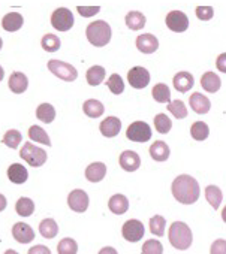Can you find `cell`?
Masks as SVG:
<instances>
[{
  "instance_id": "obj_48",
  "label": "cell",
  "mask_w": 226,
  "mask_h": 254,
  "mask_svg": "<svg viewBox=\"0 0 226 254\" xmlns=\"http://www.w3.org/2000/svg\"><path fill=\"white\" fill-rule=\"evenodd\" d=\"M99 254H119L116 248H112V247H105L99 251Z\"/></svg>"
},
{
  "instance_id": "obj_6",
  "label": "cell",
  "mask_w": 226,
  "mask_h": 254,
  "mask_svg": "<svg viewBox=\"0 0 226 254\" xmlns=\"http://www.w3.org/2000/svg\"><path fill=\"white\" fill-rule=\"evenodd\" d=\"M51 26L57 32H69L74 27V14L68 8H57L51 15Z\"/></svg>"
},
{
  "instance_id": "obj_49",
  "label": "cell",
  "mask_w": 226,
  "mask_h": 254,
  "mask_svg": "<svg viewBox=\"0 0 226 254\" xmlns=\"http://www.w3.org/2000/svg\"><path fill=\"white\" fill-rule=\"evenodd\" d=\"M6 205H8V200H6V197H5L3 194H0V212H2V211L6 208Z\"/></svg>"
},
{
  "instance_id": "obj_44",
  "label": "cell",
  "mask_w": 226,
  "mask_h": 254,
  "mask_svg": "<svg viewBox=\"0 0 226 254\" xmlns=\"http://www.w3.org/2000/svg\"><path fill=\"white\" fill-rule=\"evenodd\" d=\"M76 11H78V14H79L81 17L90 18V17H93V15H96V14H99L100 8H99V6H78V8H76Z\"/></svg>"
},
{
  "instance_id": "obj_8",
  "label": "cell",
  "mask_w": 226,
  "mask_h": 254,
  "mask_svg": "<svg viewBox=\"0 0 226 254\" xmlns=\"http://www.w3.org/2000/svg\"><path fill=\"white\" fill-rule=\"evenodd\" d=\"M128 81L137 90L146 88L150 84V72L143 66H135L128 72Z\"/></svg>"
},
{
  "instance_id": "obj_35",
  "label": "cell",
  "mask_w": 226,
  "mask_h": 254,
  "mask_svg": "<svg viewBox=\"0 0 226 254\" xmlns=\"http://www.w3.org/2000/svg\"><path fill=\"white\" fill-rule=\"evenodd\" d=\"M106 87L111 90L112 94H122L125 91V82L119 73H112L106 81Z\"/></svg>"
},
{
  "instance_id": "obj_12",
  "label": "cell",
  "mask_w": 226,
  "mask_h": 254,
  "mask_svg": "<svg viewBox=\"0 0 226 254\" xmlns=\"http://www.w3.org/2000/svg\"><path fill=\"white\" fill-rule=\"evenodd\" d=\"M99 129L105 138H114L122 130V121L117 117H108L100 123Z\"/></svg>"
},
{
  "instance_id": "obj_37",
  "label": "cell",
  "mask_w": 226,
  "mask_h": 254,
  "mask_svg": "<svg viewBox=\"0 0 226 254\" xmlns=\"http://www.w3.org/2000/svg\"><path fill=\"white\" fill-rule=\"evenodd\" d=\"M57 251L59 254H76L78 244L72 238H63L57 245Z\"/></svg>"
},
{
  "instance_id": "obj_40",
  "label": "cell",
  "mask_w": 226,
  "mask_h": 254,
  "mask_svg": "<svg viewBox=\"0 0 226 254\" xmlns=\"http://www.w3.org/2000/svg\"><path fill=\"white\" fill-rule=\"evenodd\" d=\"M168 111L178 120H183L187 117V108L181 100H174V102L168 103Z\"/></svg>"
},
{
  "instance_id": "obj_29",
  "label": "cell",
  "mask_w": 226,
  "mask_h": 254,
  "mask_svg": "<svg viewBox=\"0 0 226 254\" xmlns=\"http://www.w3.org/2000/svg\"><path fill=\"white\" fill-rule=\"evenodd\" d=\"M36 117L38 120H41L42 123H53L56 118V109L53 105L50 103H41L36 109Z\"/></svg>"
},
{
  "instance_id": "obj_31",
  "label": "cell",
  "mask_w": 226,
  "mask_h": 254,
  "mask_svg": "<svg viewBox=\"0 0 226 254\" xmlns=\"http://www.w3.org/2000/svg\"><path fill=\"white\" fill-rule=\"evenodd\" d=\"M126 26L131 30H141L146 26V15L138 12V11H132L126 15Z\"/></svg>"
},
{
  "instance_id": "obj_50",
  "label": "cell",
  "mask_w": 226,
  "mask_h": 254,
  "mask_svg": "<svg viewBox=\"0 0 226 254\" xmlns=\"http://www.w3.org/2000/svg\"><path fill=\"white\" fill-rule=\"evenodd\" d=\"M3 76H5V70H3V67H2V66H0V81L3 79Z\"/></svg>"
},
{
  "instance_id": "obj_18",
  "label": "cell",
  "mask_w": 226,
  "mask_h": 254,
  "mask_svg": "<svg viewBox=\"0 0 226 254\" xmlns=\"http://www.w3.org/2000/svg\"><path fill=\"white\" fill-rule=\"evenodd\" d=\"M190 108L196 112V114H207L211 109V102L207 96L201 94V93H193L190 96Z\"/></svg>"
},
{
  "instance_id": "obj_11",
  "label": "cell",
  "mask_w": 226,
  "mask_h": 254,
  "mask_svg": "<svg viewBox=\"0 0 226 254\" xmlns=\"http://www.w3.org/2000/svg\"><path fill=\"white\" fill-rule=\"evenodd\" d=\"M68 205L75 212H85L88 208V194L84 190H72L68 196Z\"/></svg>"
},
{
  "instance_id": "obj_39",
  "label": "cell",
  "mask_w": 226,
  "mask_h": 254,
  "mask_svg": "<svg viewBox=\"0 0 226 254\" xmlns=\"http://www.w3.org/2000/svg\"><path fill=\"white\" fill-rule=\"evenodd\" d=\"M165 226L166 221L162 215H154L150 218V230L156 236H163L165 235Z\"/></svg>"
},
{
  "instance_id": "obj_25",
  "label": "cell",
  "mask_w": 226,
  "mask_h": 254,
  "mask_svg": "<svg viewBox=\"0 0 226 254\" xmlns=\"http://www.w3.org/2000/svg\"><path fill=\"white\" fill-rule=\"evenodd\" d=\"M201 85L208 93H217L222 82H220V78L214 72H205L201 78Z\"/></svg>"
},
{
  "instance_id": "obj_5",
  "label": "cell",
  "mask_w": 226,
  "mask_h": 254,
  "mask_svg": "<svg viewBox=\"0 0 226 254\" xmlns=\"http://www.w3.org/2000/svg\"><path fill=\"white\" fill-rule=\"evenodd\" d=\"M48 69L51 73H54L57 78L63 79V81H68V82H72L78 78V72L76 69L69 64V63H65L62 60H50L48 62Z\"/></svg>"
},
{
  "instance_id": "obj_26",
  "label": "cell",
  "mask_w": 226,
  "mask_h": 254,
  "mask_svg": "<svg viewBox=\"0 0 226 254\" xmlns=\"http://www.w3.org/2000/svg\"><path fill=\"white\" fill-rule=\"evenodd\" d=\"M85 78H87L88 85H91V87L100 85V84L103 82V79H105V67L97 66V64H96V66H91V67L87 70Z\"/></svg>"
},
{
  "instance_id": "obj_7",
  "label": "cell",
  "mask_w": 226,
  "mask_h": 254,
  "mask_svg": "<svg viewBox=\"0 0 226 254\" xmlns=\"http://www.w3.org/2000/svg\"><path fill=\"white\" fill-rule=\"evenodd\" d=\"M126 136L134 142H147L151 139V127L146 121H134L128 127Z\"/></svg>"
},
{
  "instance_id": "obj_3",
  "label": "cell",
  "mask_w": 226,
  "mask_h": 254,
  "mask_svg": "<svg viewBox=\"0 0 226 254\" xmlns=\"http://www.w3.org/2000/svg\"><path fill=\"white\" fill-rule=\"evenodd\" d=\"M85 35H87V39L91 45L105 47L111 41V27L108 23L97 20V21H93L87 26Z\"/></svg>"
},
{
  "instance_id": "obj_52",
  "label": "cell",
  "mask_w": 226,
  "mask_h": 254,
  "mask_svg": "<svg viewBox=\"0 0 226 254\" xmlns=\"http://www.w3.org/2000/svg\"><path fill=\"white\" fill-rule=\"evenodd\" d=\"M5 254H18V253H17L15 250H6V251H5Z\"/></svg>"
},
{
  "instance_id": "obj_27",
  "label": "cell",
  "mask_w": 226,
  "mask_h": 254,
  "mask_svg": "<svg viewBox=\"0 0 226 254\" xmlns=\"http://www.w3.org/2000/svg\"><path fill=\"white\" fill-rule=\"evenodd\" d=\"M29 138L33 141V142H39V144H44L47 147L51 145V141H50V136L48 133L42 129V127L33 124L32 127H29Z\"/></svg>"
},
{
  "instance_id": "obj_10",
  "label": "cell",
  "mask_w": 226,
  "mask_h": 254,
  "mask_svg": "<svg viewBox=\"0 0 226 254\" xmlns=\"http://www.w3.org/2000/svg\"><path fill=\"white\" fill-rule=\"evenodd\" d=\"M166 26L169 30L175 33H183L189 29V18L184 12L181 11H171L166 15Z\"/></svg>"
},
{
  "instance_id": "obj_30",
  "label": "cell",
  "mask_w": 226,
  "mask_h": 254,
  "mask_svg": "<svg viewBox=\"0 0 226 254\" xmlns=\"http://www.w3.org/2000/svg\"><path fill=\"white\" fill-rule=\"evenodd\" d=\"M190 135L195 141H205L210 135V129H208L207 123H204V121L193 123L190 127Z\"/></svg>"
},
{
  "instance_id": "obj_17",
  "label": "cell",
  "mask_w": 226,
  "mask_h": 254,
  "mask_svg": "<svg viewBox=\"0 0 226 254\" xmlns=\"http://www.w3.org/2000/svg\"><path fill=\"white\" fill-rule=\"evenodd\" d=\"M8 85H9V90H11L12 93L21 94V93H24V91L27 90V87H29V79H27V76H26L24 73H21V72H14V73L9 76Z\"/></svg>"
},
{
  "instance_id": "obj_32",
  "label": "cell",
  "mask_w": 226,
  "mask_h": 254,
  "mask_svg": "<svg viewBox=\"0 0 226 254\" xmlns=\"http://www.w3.org/2000/svg\"><path fill=\"white\" fill-rule=\"evenodd\" d=\"M205 197H207L208 203L213 206V209H219V206L222 203V199H223V194H222V190L217 186H208L205 189Z\"/></svg>"
},
{
  "instance_id": "obj_22",
  "label": "cell",
  "mask_w": 226,
  "mask_h": 254,
  "mask_svg": "<svg viewBox=\"0 0 226 254\" xmlns=\"http://www.w3.org/2000/svg\"><path fill=\"white\" fill-rule=\"evenodd\" d=\"M108 206H109L111 212L122 215L129 209V200H128V197L125 194H114V196H111V199L108 202Z\"/></svg>"
},
{
  "instance_id": "obj_20",
  "label": "cell",
  "mask_w": 226,
  "mask_h": 254,
  "mask_svg": "<svg viewBox=\"0 0 226 254\" xmlns=\"http://www.w3.org/2000/svg\"><path fill=\"white\" fill-rule=\"evenodd\" d=\"M24 18L20 12H9L2 20V27L6 32H17L23 27Z\"/></svg>"
},
{
  "instance_id": "obj_19",
  "label": "cell",
  "mask_w": 226,
  "mask_h": 254,
  "mask_svg": "<svg viewBox=\"0 0 226 254\" xmlns=\"http://www.w3.org/2000/svg\"><path fill=\"white\" fill-rule=\"evenodd\" d=\"M105 175H106V166L105 163H100V162H94L88 165L85 169V178L90 183H99L105 178Z\"/></svg>"
},
{
  "instance_id": "obj_4",
  "label": "cell",
  "mask_w": 226,
  "mask_h": 254,
  "mask_svg": "<svg viewBox=\"0 0 226 254\" xmlns=\"http://www.w3.org/2000/svg\"><path fill=\"white\" fill-rule=\"evenodd\" d=\"M20 157L33 168H41L47 162V153L42 148L33 145L32 142H26L23 145L20 151Z\"/></svg>"
},
{
  "instance_id": "obj_45",
  "label": "cell",
  "mask_w": 226,
  "mask_h": 254,
  "mask_svg": "<svg viewBox=\"0 0 226 254\" xmlns=\"http://www.w3.org/2000/svg\"><path fill=\"white\" fill-rule=\"evenodd\" d=\"M210 254H226V241L216 239L210 248Z\"/></svg>"
},
{
  "instance_id": "obj_28",
  "label": "cell",
  "mask_w": 226,
  "mask_h": 254,
  "mask_svg": "<svg viewBox=\"0 0 226 254\" xmlns=\"http://www.w3.org/2000/svg\"><path fill=\"white\" fill-rule=\"evenodd\" d=\"M153 99L159 103H171V90L166 84H156L151 90Z\"/></svg>"
},
{
  "instance_id": "obj_41",
  "label": "cell",
  "mask_w": 226,
  "mask_h": 254,
  "mask_svg": "<svg viewBox=\"0 0 226 254\" xmlns=\"http://www.w3.org/2000/svg\"><path fill=\"white\" fill-rule=\"evenodd\" d=\"M21 139H23V135L18 132V130H8L6 133H5V136H3V144L6 145V147H9V148H17L18 145H20V142H21Z\"/></svg>"
},
{
  "instance_id": "obj_33",
  "label": "cell",
  "mask_w": 226,
  "mask_h": 254,
  "mask_svg": "<svg viewBox=\"0 0 226 254\" xmlns=\"http://www.w3.org/2000/svg\"><path fill=\"white\" fill-rule=\"evenodd\" d=\"M39 232L44 238L47 239H53L57 233H59V226L53 218H45L41 221L39 224Z\"/></svg>"
},
{
  "instance_id": "obj_9",
  "label": "cell",
  "mask_w": 226,
  "mask_h": 254,
  "mask_svg": "<svg viewBox=\"0 0 226 254\" xmlns=\"http://www.w3.org/2000/svg\"><path fill=\"white\" fill-rule=\"evenodd\" d=\"M144 224L140 221V220H128L125 224H123V229H122V233H123V238L129 242H138L141 241V238L144 236Z\"/></svg>"
},
{
  "instance_id": "obj_42",
  "label": "cell",
  "mask_w": 226,
  "mask_h": 254,
  "mask_svg": "<svg viewBox=\"0 0 226 254\" xmlns=\"http://www.w3.org/2000/svg\"><path fill=\"white\" fill-rule=\"evenodd\" d=\"M143 254H163V245L157 239H149L143 245Z\"/></svg>"
},
{
  "instance_id": "obj_21",
  "label": "cell",
  "mask_w": 226,
  "mask_h": 254,
  "mask_svg": "<svg viewBox=\"0 0 226 254\" xmlns=\"http://www.w3.org/2000/svg\"><path fill=\"white\" fill-rule=\"evenodd\" d=\"M8 178L14 184H24L27 181V178H29V172L23 165L14 163L8 169Z\"/></svg>"
},
{
  "instance_id": "obj_38",
  "label": "cell",
  "mask_w": 226,
  "mask_h": 254,
  "mask_svg": "<svg viewBox=\"0 0 226 254\" xmlns=\"http://www.w3.org/2000/svg\"><path fill=\"white\" fill-rule=\"evenodd\" d=\"M41 45H42V48H44L45 51H48V53H56V51L60 48V39H59L56 35L48 33V35H45V36L42 38Z\"/></svg>"
},
{
  "instance_id": "obj_23",
  "label": "cell",
  "mask_w": 226,
  "mask_h": 254,
  "mask_svg": "<svg viewBox=\"0 0 226 254\" xmlns=\"http://www.w3.org/2000/svg\"><path fill=\"white\" fill-rule=\"evenodd\" d=\"M82 111L87 117L90 118H99L100 115H103L105 112V106L102 102H99L97 99H88L84 102L82 105Z\"/></svg>"
},
{
  "instance_id": "obj_2",
  "label": "cell",
  "mask_w": 226,
  "mask_h": 254,
  "mask_svg": "<svg viewBox=\"0 0 226 254\" xmlns=\"http://www.w3.org/2000/svg\"><path fill=\"white\" fill-rule=\"evenodd\" d=\"M168 238H169L171 245L174 248H177V250H181V251L187 250L192 245V241H193L190 227L183 221H175V223L171 224Z\"/></svg>"
},
{
  "instance_id": "obj_47",
  "label": "cell",
  "mask_w": 226,
  "mask_h": 254,
  "mask_svg": "<svg viewBox=\"0 0 226 254\" xmlns=\"http://www.w3.org/2000/svg\"><path fill=\"white\" fill-rule=\"evenodd\" d=\"M29 254H51V251L45 245H35L29 250Z\"/></svg>"
},
{
  "instance_id": "obj_34",
  "label": "cell",
  "mask_w": 226,
  "mask_h": 254,
  "mask_svg": "<svg viewBox=\"0 0 226 254\" xmlns=\"http://www.w3.org/2000/svg\"><path fill=\"white\" fill-rule=\"evenodd\" d=\"M15 211L21 217H30L35 211V203L29 197H20L15 203Z\"/></svg>"
},
{
  "instance_id": "obj_36",
  "label": "cell",
  "mask_w": 226,
  "mask_h": 254,
  "mask_svg": "<svg viewBox=\"0 0 226 254\" xmlns=\"http://www.w3.org/2000/svg\"><path fill=\"white\" fill-rule=\"evenodd\" d=\"M154 127H156V130L162 135L168 133L171 130V127H172V121L169 120V117H166L165 114H157L154 117Z\"/></svg>"
},
{
  "instance_id": "obj_1",
  "label": "cell",
  "mask_w": 226,
  "mask_h": 254,
  "mask_svg": "<svg viewBox=\"0 0 226 254\" xmlns=\"http://www.w3.org/2000/svg\"><path fill=\"white\" fill-rule=\"evenodd\" d=\"M172 196L183 205H193L199 199V184L190 175H178L171 186Z\"/></svg>"
},
{
  "instance_id": "obj_16",
  "label": "cell",
  "mask_w": 226,
  "mask_h": 254,
  "mask_svg": "<svg viewBox=\"0 0 226 254\" xmlns=\"http://www.w3.org/2000/svg\"><path fill=\"white\" fill-rule=\"evenodd\" d=\"M172 84H174V87H175L177 91H180V93H187L189 90L193 88L195 79H193V75L189 73V72H178V73L174 76Z\"/></svg>"
},
{
  "instance_id": "obj_51",
  "label": "cell",
  "mask_w": 226,
  "mask_h": 254,
  "mask_svg": "<svg viewBox=\"0 0 226 254\" xmlns=\"http://www.w3.org/2000/svg\"><path fill=\"white\" fill-rule=\"evenodd\" d=\"M222 218H223V221L226 223V206H225L223 211H222Z\"/></svg>"
},
{
  "instance_id": "obj_15",
  "label": "cell",
  "mask_w": 226,
  "mask_h": 254,
  "mask_svg": "<svg viewBox=\"0 0 226 254\" xmlns=\"http://www.w3.org/2000/svg\"><path fill=\"white\" fill-rule=\"evenodd\" d=\"M137 48L144 54H153L159 48V41L154 35L144 33L137 38Z\"/></svg>"
},
{
  "instance_id": "obj_13",
  "label": "cell",
  "mask_w": 226,
  "mask_h": 254,
  "mask_svg": "<svg viewBox=\"0 0 226 254\" xmlns=\"http://www.w3.org/2000/svg\"><path fill=\"white\" fill-rule=\"evenodd\" d=\"M119 163H120V166H122L123 171H126V172H135L141 166V157L135 151L128 150V151H123L120 154Z\"/></svg>"
},
{
  "instance_id": "obj_53",
  "label": "cell",
  "mask_w": 226,
  "mask_h": 254,
  "mask_svg": "<svg viewBox=\"0 0 226 254\" xmlns=\"http://www.w3.org/2000/svg\"><path fill=\"white\" fill-rule=\"evenodd\" d=\"M2 47H3V41H2V38H0V50H2Z\"/></svg>"
},
{
  "instance_id": "obj_43",
  "label": "cell",
  "mask_w": 226,
  "mask_h": 254,
  "mask_svg": "<svg viewBox=\"0 0 226 254\" xmlns=\"http://www.w3.org/2000/svg\"><path fill=\"white\" fill-rule=\"evenodd\" d=\"M213 15H214V11L210 6H199V8H196V17L201 21H208V20L213 18Z\"/></svg>"
},
{
  "instance_id": "obj_24",
  "label": "cell",
  "mask_w": 226,
  "mask_h": 254,
  "mask_svg": "<svg viewBox=\"0 0 226 254\" xmlns=\"http://www.w3.org/2000/svg\"><path fill=\"white\" fill-rule=\"evenodd\" d=\"M169 147L163 141H156L150 147V156L156 162H165L169 159Z\"/></svg>"
},
{
  "instance_id": "obj_14",
  "label": "cell",
  "mask_w": 226,
  "mask_h": 254,
  "mask_svg": "<svg viewBox=\"0 0 226 254\" xmlns=\"http://www.w3.org/2000/svg\"><path fill=\"white\" fill-rule=\"evenodd\" d=\"M12 236L20 244H29L35 239V232L27 223H15L12 227Z\"/></svg>"
},
{
  "instance_id": "obj_46",
  "label": "cell",
  "mask_w": 226,
  "mask_h": 254,
  "mask_svg": "<svg viewBox=\"0 0 226 254\" xmlns=\"http://www.w3.org/2000/svg\"><path fill=\"white\" fill-rule=\"evenodd\" d=\"M216 67L222 72V73H226V53L220 54L216 60Z\"/></svg>"
}]
</instances>
